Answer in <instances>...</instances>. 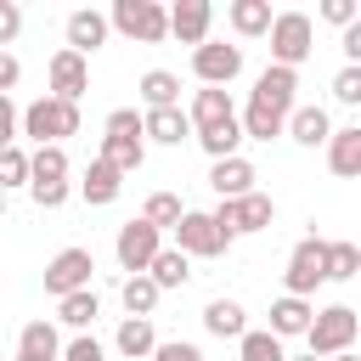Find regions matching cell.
Instances as JSON below:
<instances>
[{"instance_id": "6da1fadb", "label": "cell", "mask_w": 361, "mask_h": 361, "mask_svg": "<svg viewBox=\"0 0 361 361\" xmlns=\"http://www.w3.org/2000/svg\"><path fill=\"white\" fill-rule=\"evenodd\" d=\"M23 135L34 147H62L68 135H79V107L56 102V96H34L28 107H17V141Z\"/></svg>"}, {"instance_id": "7a4b0ae2", "label": "cell", "mask_w": 361, "mask_h": 361, "mask_svg": "<svg viewBox=\"0 0 361 361\" xmlns=\"http://www.w3.org/2000/svg\"><path fill=\"white\" fill-rule=\"evenodd\" d=\"M102 164H113L118 175H135L147 164V141H141V107H113L102 118Z\"/></svg>"}, {"instance_id": "3957f363", "label": "cell", "mask_w": 361, "mask_h": 361, "mask_svg": "<svg viewBox=\"0 0 361 361\" xmlns=\"http://www.w3.org/2000/svg\"><path fill=\"white\" fill-rule=\"evenodd\" d=\"M355 333H361V310L355 305H322L305 327V355L327 361V355H344L355 350Z\"/></svg>"}, {"instance_id": "277c9868", "label": "cell", "mask_w": 361, "mask_h": 361, "mask_svg": "<svg viewBox=\"0 0 361 361\" xmlns=\"http://www.w3.org/2000/svg\"><path fill=\"white\" fill-rule=\"evenodd\" d=\"M265 39H271V68H293L299 73L316 56V23H310V11H276L271 28H265Z\"/></svg>"}, {"instance_id": "5b68a950", "label": "cell", "mask_w": 361, "mask_h": 361, "mask_svg": "<svg viewBox=\"0 0 361 361\" xmlns=\"http://www.w3.org/2000/svg\"><path fill=\"white\" fill-rule=\"evenodd\" d=\"M107 28L135 39V45H164L169 39V11H164V0H113Z\"/></svg>"}, {"instance_id": "8992f818", "label": "cell", "mask_w": 361, "mask_h": 361, "mask_svg": "<svg viewBox=\"0 0 361 361\" xmlns=\"http://www.w3.org/2000/svg\"><path fill=\"white\" fill-rule=\"evenodd\" d=\"M209 220L237 243V237H254V231H271V226H276V197H265V192L226 197V203H214V209H209Z\"/></svg>"}, {"instance_id": "52a82bcc", "label": "cell", "mask_w": 361, "mask_h": 361, "mask_svg": "<svg viewBox=\"0 0 361 361\" xmlns=\"http://www.w3.org/2000/svg\"><path fill=\"white\" fill-rule=\"evenodd\" d=\"M243 68H248V56H243V45H231V39H203V45H192V79L197 85H214V90H231L237 79H243Z\"/></svg>"}, {"instance_id": "ba28073f", "label": "cell", "mask_w": 361, "mask_h": 361, "mask_svg": "<svg viewBox=\"0 0 361 361\" xmlns=\"http://www.w3.org/2000/svg\"><path fill=\"white\" fill-rule=\"evenodd\" d=\"M169 237H175L169 248H180L186 259H226V254H231V237L209 220V209H186V214L169 226Z\"/></svg>"}, {"instance_id": "9c48e42d", "label": "cell", "mask_w": 361, "mask_h": 361, "mask_svg": "<svg viewBox=\"0 0 361 361\" xmlns=\"http://www.w3.org/2000/svg\"><path fill=\"white\" fill-rule=\"evenodd\" d=\"M90 276H96V254H90V248H79V243H68V248H56V254L45 259V293H51V299L85 293V288H90Z\"/></svg>"}, {"instance_id": "30bf717a", "label": "cell", "mask_w": 361, "mask_h": 361, "mask_svg": "<svg viewBox=\"0 0 361 361\" xmlns=\"http://www.w3.org/2000/svg\"><path fill=\"white\" fill-rule=\"evenodd\" d=\"M327 282V265H322V237L310 231V237H299L293 243V254H288V265H282V293H293V299H316V288Z\"/></svg>"}, {"instance_id": "8fae6325", "label": "cell", "mask_w": 361, "mask_h": 361, "mask_svg": "<svg viewBox=\"0 0 361 361\" xmlns=\"http://www.w3.org/2000/svg\"><path fill=\"white\" fill-rule=\"evenodd\" d=\"M158 248H164V231H158V226H147L141 214H135V220H124V226H118V237H113V259H118V271H124V276H141V271L152 265V254H158Z\"/></svg>"}, {"instance_id": "7c38bea8", "label": "cell", "mask_w": 361, "mask_h": 361, "mask_svg": "<svg viewBox=\"0 0 361 361\" xmlns=\"http://www.w3.org/2000/svg\"><path fill=\"white\" fill-rule=\"evenodd\" d=\"M45 85H51L45 96H56V102H73V107H79V102H85V90H90V62H85V56H73L68 45H56V51H51V62H45Z\"/></svg>"}, {"instance_id": "4fadbf2b", "label": "cell", "mask_w": 361, "mask_h": 361, "mask_svg": "<svg viewBox=\"0 0 361 361\" xmlns=\"http://www.w3.org/2000/svg\"><path fill=\"white\" fill-rule=\"evenodd\" d=\"M62 39H68V51L73 56H96L107 39H113V28H107V11H96V6H73L68 11V23H62Z\"/></svg>"}, {"instance_id": "5bb4252c", "label": "cell", "mask_w": 361, "mask_h": 361, "mask_svg": "<svg viewBox=\"0 0 361 361\" xmlns=\"http://www.w3.org/2000/svg\"><path fill=\"white\" fill-rule=\"evenodd\" d=\"M180 113H186L192 135H209V130H220V124H237V102H231V90H214V85H197L192 102H186Z\"/></svg>"}, {"instance_id": "9a60e30c", "label": "cell", "mask_w": 361, "mask_h": 361, "mask_svg": "<svg viewBox=\"0 0 361 361\" xmlns=\"http://www.w3.org/2000/svg\"><path fill=\"white\" fill-rule=\"evenodd\" d=\"M164 11H169V39H180V45H203L209 28H214V6L209 0H175Z\"/></svg>"}, {"instance_id": "2e32d148", "label": "cell", "mask_w": 361, "mask_h": 361, "mask_svg": "<svg viewBox=\"0 0 361 361\" xmlns=\"http://www.w3.org/2000/svg\"><path fill=\"white\" fill-rule=\"evenodd\" d=\"M248 96H254V102H265V107L293 113V107H299V73H293V68H271V62H265V68L254 73V90H248Z\"/></svg>"}, {"instance_id": "e0dca14e", "label": "cell", "mask_w": 361, "mask_h": 361, "mask_svg": "<svg viewBox=\"0 0 361 361\" xmlns=\"http://www.w3.org/2000/svg\"><path fill=\"white\" fill-rule=\"evenodd\" d=\"M254 180H259V169H254L243 152H237V158H220V164H209V192H214L220 203H226V197H248V192H259Z\"/></svg>"}, {"instance_id": "ac0fdd59", "label": "cell", "mask_w": 361, "mask_h": 361, "mask_svg": "<svg viewBox=\"0 0 361 361\" xmlns=\"http://www.w3.org/2000/svg\"><path fill=\"white\" fill-rule=\"evenodd\" d=\"M17 355L23 361H62V327L51 316H34L17 327Z\"/></svg>"}, {"instance_id": "d6986e66", "label": "cell", "mask_w": 361, "mask_h": 361, "mask_svg": "<svg viewBox=\"0 0 361 361\" xmlns=\"http://www.w3.org/2000/svg\"><path fill=\"white\" fill-rule=\"evenodd\" d=\"M141 141L147 147H186L192 124H186L180 107H152V113H141Z\"/></svg>"}, {"instance_id": "ffe728a7", "label": "cell", "mask_w": 361, "mask_h": 361, "mask_svg": "<svg viewBox=\"0 0 361 361\" xmlns=\"http://www.w3.org/2000/svg\"><path fill=\"white\" fill-rule=\"evenodd\" d=\"M288 141H299V147H327V135H333V113L322 107V102H299L293 113H288V130H282Z\"/></svg>"}, {"instance_id": "44dd1931", "label": "cell", "mask_w": 361, "mask_h": 361, "mask_svg": "<svg viewBox=\"0 0 361 361\" xmlns=\"http://www.w3.org/2000/svg\"><path fill=\"white\" fill-rule=\"evenodd\" d=\"M327 169L338 175V180H355L361 175V124H333V135H327Z\"/></svg>"}, {"instance_id": "7402d4cb", "label": "cell", "mask_w": 361, "mask_h": 361, "mask_svg": "<svg viewBox=\"0 0 361 361\" xmlns=\"http://www.w3.org/2000/svg\"><path fill=\"white\" fill-rule=\"evenodd\" d=\"M310 316H316V299H293V293H276L271 299V338H305V327H310Z\"/></svg>"}, {"instance_id": "603a6c76", "label": "cell", "mask_w": 361, "mask_h": 361, "mask_svg": "<svg viewBox=\"0 0 361 361\" xmlns=\"http://www.w3.org/2000/svg\"><path fill=\"white\" fill-rule=\"evenodd\" d=\"M73 192H79V197H85L90 209H107V203H118V192H124V175H118L113 164H102V158H90Z\"/></svg>"}, {"instance_id": "cb8c5ba5", "label": "cell", "mask_w": 361, "mask_h": 361, "mask_svg": "<svg viewBox=\"0 0 361 361\" xmlns=\"http://www.w3.org/2000/svg\"><path fill=\"white\" fill-rule=\"evenodd\" d=\"M203 333H209V338H231V344H237V338L248 333V310H243V299H226V293H220V299H209V305H203Z\"/></svg>"}, {"instance_id": "d4e9b609", "label": "cell", "mask_w": 361, "mask_h": 361, "mask_svg": "<svg viewBox=\"0 0 361 361\" xmlns=\"http://www.w3.org/2000/svg\"><path fill=\"white\" fill-rule=\"evenodd\" d=\"M113 350H118L124 361H147V355L158 350V327H152V316H124V322L113 327Z\"/></svg>"}, {"instance_id": "484cf974", "label": "cell", "mask_w": 361, "mask_h": 361, "mask_svg": "<svg viewBox=\"0 0 361 361\" xmlns=\"http://www.w3.org/2000/svg\"><path fill=\"white\" fill-rule=\"evenodd\" d=\"M135 102H141V113H152V107H180V73L147 68V73L135 79Z\"/></svg>"}, {"instance_id": "4316f807", "label": "cell", "mask_w": 361, "mask_h": 361, "mask_svg": "<svg viewBox=\"0 0 361 361\" xmlns=\"http://www.w3.org/2000/svg\"><path fill=\"white\" fill-rule=\"evenodd\" d=\"M271 0H231L226 6V23H231V34L237 39H265V28H271Z\"/></svg>"}, {"instance_id": "83f0119b", "label": "cell", "mask_w": 361, "mask_h": 361, "mask_svg": "<svg viewBox=\"0 0 361 361\" xmlns=\"http://www.w3.org/2000/svg\"><path fill=\"white\" fill-rule=\"evenodd\" d=\"M96 316H102V293H96V288L56 299V327H68V333H90V327H96Z\"/></svg>"}, {"instance_id": "f1b7e54d", "label": "cell", "mask_w": 361, "mask_h": 361, "mask_svg": "<svg viewBox=\"0 0 361 361\" xmlns=\"http://www.w3.org/2000/svg\"><path fill=\"white\" fill-rule=\"evenodd\" d=\"M147 276H152V288H158V293H169V288H186V282H192V259H186L180 248H169V243H164V248L152 254Z\"/></svg>"}, {"instance_id": "f546056e", "label": "cell", "mask_w": 361, "mask_h": 361, "mask_svg": "<svg viewBox=\"0 0 361 361\" xmlns=\"http://www.w3.org/2000/svg\"><path fill=\"white\" fill-rule=\"evenodd\" d=\"M73 164H68V147H28V186H51V180H68Z\"/></svg>"}, {"instance_id": "4dcf8cb0", "label": "cell", "mask_w": 361, "mask_h": 361, "mask_svg": "<svg viewBox=\"0 0 361 361\" xmlns=\"http://www.w3.org/2000/svg\"><path fill=\"white\" fill-rule=\"evenodd\" d=\"M322 265H327V282H350L361 276V248L350 237H322Z\"/></svg>"}, {"instance_id": "1f68e13d", "label": "cell", "mask_w": 361, "mask_h": 361, "mask_svg": "<svg viewBox=\"0 0 361 361\" xmlns=\"http://www.w3.org/2000/svg\"><path fill=\"white\" fill-rule=\"evenodd\" d=\"M158 299H164V293L152 288V276H147V271L118 282V305H124V316H152V310H158Z\"/></svg>"}, {"instance_id": "d6a6232c", "label": "cell", "mask_w": 361, "mask_h": 361, "mask_svg": "<svg viewBox=\"0 0 361 361\" xmlns=\"http://www.w3.org/2000/svg\"><path fill=\"white\" fill-rule=\"evenodd\" d=\"M237 361H288V344L271 338L265 327H248V333L237 338Z\"/></svg>"}, {"instance_id": "836d02e7", "label": "cell", "mask_w": 361, "mask_h": 361, "mask_svg": "<svg viewBox=\"0 0 361 361\" xmlns=\"http://www.w3.org/2000/svg\"><path fill=\"white\" fill-rule=\"evenodd\" d=\"M180 214H186L180 192H152V197L141 203V220H147V226H158V231H169V226H175Z\"/></svg>"}, {"instance_id": "e575fe53", "label": "cell", "mask_w": 361, "mask_h": 361, "mask_svg": "<svg viewBox=\"0 0 361 361\" xmlns=\"http://www.w3.org/2000/svg\"><path fill=\"white\" fill-rule=\"evenodd\" d=\"M17 186H28V147H0V192L11 197Z\"/></svg>"}, {"instance_id": "d590c367", "label": "cell", "mask_w": 361, "mask_h": 361, "mask_svg": "<svg viewBox=\"0 0 361 361\" xmlns=\"http://www.w3.org/2000/svg\"><path fill=\"white\" fill-rule=\"evenodd\" d=\"M62 361H107V344L96 333H73V338H62Z\"/></svg>"}, {"instance_id": "8d00e7d4", "label": "cell", "mask_w": 361, "mask_h": 361, "mask_svg": "<svg viewBox=\"0 0 361 361\" xmlns=\"http://www.w3.org/2000/svg\"><path fill=\"white\" fill-rule=\"evenodd\" d=\"M333 102L338 107H361V68H338L333 73Z\"/></svg>"}, {"instance_id": "74e56055", "label": "cell", "mask_w": 361, "mask_h": 361, "mask_svg": "<svg viewBox=\"0 0 361 361\" xmlns=\"http://www.w3.org/2000/svg\"><path fill=\"white\" fill-rule=\"evenodd\" d=\"M316 17H322V23H333V28L344 34V28L361 17V6H355V0H322V6H316Z\"/></svg>"}, {"instance_id": "f35d334b", "label": "cell", "mask_w": 361, "mask_h": 361, "mask_svg": "<svg viewBox=\"0 0 361 361\" xmlns=\"http://www.w3.org/2000/svg\"><path fill=\"white\" fill-rule=\"evenodd\" d=\"M147 361H203V350H197L192 338H158V350H152Z\"/></svg>"}, {"instance_id": "ab89813d", "label": "cell", "mask_w": 361, "mask_h": 361, "mask_svg": "<svg viewBox=\"0 0 361 361\" xmlns=\"http://www.w3.org/2000/svg\"><path fill=\"white\" fill-rule=\"evenodd\" d=\"M28 197H34V209H62V203L73 197V180H51V186H28Z\"/></svg>"}, {"instance_id": "60d3db41", "label": "cell", "mask_w": 361, "mask_h": 361, "mask_svg": "<svg viewBox=\"0 0 361 361\" xmlns=\"http://www.w3.org/2000/svg\"><path fill=\"white\" fill-rule=\"evenodd\" d=\"M17 34H23V6L17 0H0V51H11Z\"/></svg>"}, {"instance_id": "b9f144b4", "label": "cell", "mask_w": 361, "mask_h": 361, "mask_svg": "<svg viewBox=\"0 0 361 361\" xmlns=\"http://www.w3.org/2000/svg\"><path fill=\"white\" fill-rule=\"evenodd\" d=\"M23 85V62H17V51H0V96H11Z\"/></svg>"}, {"instance_id": "7bdbcfd3", "label": "cell", "mask_w": 361, "mask_h": 361, "mask_svg": "<svg viewBox=\"0 0 361 361\" xmlns=\"http://www.w3.org/2000/svg\"><path fill=\"white\" fill-rule=\"evenodd\" d=\"M0 147H17V102L0 96Z\"/></svg>"}, {"instance_id": "ee69618b", "label": "cell", "mask_w": 361, "mask_h": 361, "mask_svg": "<svg viewBox=\"0 0 361 361\" xmlns=\"http://www.w3.org/2000/svg\"><path fill=\"white\" fill-rule=\"evenodd\" d=\"M327 361H361V355H355V350H344V355H327Z\"/></svg>"}, {"instance_id": "f6af8a7d", "label": "cell", "mask_w": 361, "mask_h": 361, "mask_svg": "<svg viewBox=\"0 0 361 361\" xmlns=\"http://www.w3.org/2000/svg\"><path fill=\"white\" fill-rule=\"evenodd\" d=\"M288 361H316V355H288Z\"/></svg>"}, {"instance_id": "bcb514c9", "label": "cell", "mask_w": 361, "mask_h": 361, "mask_svg": "<svg viewBox=\"0 0 361 361\" xmlns=\"http://www.w3.org/2000/svg\"><path fill=\"white\" fill-rule=\"evenodd\" d=\"M0 214H6V192H0Z\"/></svg>"}]
</instances>
